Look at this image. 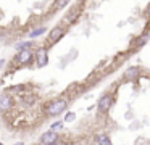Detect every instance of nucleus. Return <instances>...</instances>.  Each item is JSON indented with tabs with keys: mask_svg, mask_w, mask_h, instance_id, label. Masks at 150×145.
I'll return each mask as SVG.
<instances>
[{
	"mask_svg": "<svg viewBox=\"0 0 150 145\" xmlns=\"http://www.w3.org/2000/svg\"><path fill=\"white\" fill-rule=\"evenodd\" d=\"M66 106H68V102H66V100H63V98L55 100V102H52L49 106H47V113H49L50 116H58L60 113L65 111Z\"/></svg>",
	"mask_w": 150,
	"mask_h": 145,
	"instance_id": "obj_1",
	"label": "nucleus"
},
{
	"mask_svg": "<svg viewBox=\"0 0 150 145\" xmlns=\"http://www.w3.org/2000/svg\"><path fill=\"white\" fill-rule=\"evenodd\" d=\"M111 105H113V97L111 95H103L100 100H98L97 103V108L100 113H108L111 108Z\"/></svg>",
	"mask_w": 150,
	"mask_h": 145,
	"instance_id": "obj_2",
	"label": "nucleus"
},
{
	"mask_svg": "<svg viewBox=\"0 0 150 145\" xmlns=\"http://www.w3.org/2000/svg\"><path fill=\"white\" fill-rule=\"evenodd\" d=\"M40 142L42 144H57L58 142V134H55V131L53 129H50L49 132H45V134H42V137H40Z\"/></svg>",
	"mask_w": 150,
	"mask_h": 145,
	"instance_id": "obj_3",
	"label": "nucleus"
},
{
	"mask_svg": "<svg viewBox=\"0 0 150 145\" xmlns=\"http://www.w3.org/2000/svg\"><path fill=\"white\" fill-rule=\"evenodd\" d=\"M63 34H65V29H63L62 26L53 28L52 31H50V34H49V42H50V44H53V42L60 40V39L63 37Z\"/></svg>",
	"mask_w": 150,
	"mask_h": 145,
	"instance_id": "obj_4",
	"label": "nucleus"
},
{
	"mask_svg": "<svg viewBox=\"0 0 150 145\" xmlns=\"http://www.w3.org/2000/svg\"><path fill=\"white\" fill-rule=\"evenodd\" d=\"M31 60H33V52H31L29 48H23V50H20V53H18V63L28 64Z\"/></svg>",
	"mask_w": 150,
	"mask_h": 145,
	"instance_id": "obj_5",
	"label": "nucleus"
},
{
	"mask_svg": "<svg viewBox=\"0 0 150 145\" xmlns=\"http://www.w3.org/2000/svg\"><path fill=\"white\" fill-rule=\"evenodd\" d=\"M36 58H37V66H39V68L45 66L47 61H49V58H47V48H39V50H37Z\"/></svg>",
	"mask_w": 150,
	"mask_h": 145,
	"instance_id": "obj_6",
	"label": "nucleus"
},
{
	"mask_svg": "<svg viewBox=\"0 0 150 145\" xmlns=\"http://www.w3.org/2000/svg\"><path fill=\"white\" fill-rule=\"evenodd\" d=\"M10 108H13V98L10 95H2L0 97V110L7 111Z\"/></svg>",
	"mask_w": 150,
	"mask_h": 145,
	"instance_id": "obj_7",
	"label": "nucleus"
},
{
	"mask_svg": "<svg viewBox=\"0 0 150 145\" xmlns=\"http://www.w3.org/2000/svg\"><path fill=\"white\" fill-rule=\"evenodd\" d=\"M137 76H139V71H137L136 68H129V69L124 73V79H127V81H136Z\"/></svg>",
	"mask_w": 150,
	"mask_h": 145,
	"instance_id": "obj_8",
	"label": "nucleus"
},
{
	"mask_svg": "<svg viewBox=\"0 0 150 145\" xmlns=\"http://www.w3.org/2000/svg\"><path fill=\"white\" fill-rule=\"evenodd\" d=\"M95 142H97V144H102V145H108V144H111V139L108 137L107 134H98L97 137H95Z\"/></svg>",
	"mask_w": 150,
	"mask_h": 145,
	"instance_id": "obj_9",
	"label": "nucleus"
},
{
	"mask_svg": "<svg viewBox=\"0 0 150 145\" xmlns=\"http://www.w3.org/2000/svg\"><path fill=\"white\" fill-rule=\"evenodd\" d=\"M44 32H45V28H39V29H34L29 35H31V37H37V35H42Z\"/></svg>",
	"mask_w": 150,
	"mask_h": 145,
	"instance_id": "obj_10",
	"label": "nucleus"
},
{
	"mask_svg": "<svg viewBox=\"0 0 150 145\" xmlns=\"http://www.w3.org/2000/svg\"><path fill=\"white\" fill-rule=\"evenodd\" d=\"M68 2H69V0H57V2H55V8L57 10L63 8L65 5H68Z\"/></svg>",
	"mask_w": 150,
	"mask_h": 145,
	"instance_id": "obj_11",
	"label": "nucleus"
},
{
	"mask_svg": "<svg viewBox=\"0 0 150 145\" xmlns=\"http://www.w3.org/2000/svg\"><path fill=\"white\" fill-rule=\"evenodd\" d=\"M74 118H76V115H74V113H66V116H65V121L66 122H71V121H74Z\"/></svg>",
	"mask_w": 150,
	"mask_h": 145,
	"instance_id": "obj_12",
	"label": "nucleus"
},
{
	"mask_svg": "<svg viewBox=\"0 0 150 145\" xmlns=\"http://www.w3.org/2000/svg\"><path fill=\"white\" fill-rule=\"evenodd\" d=\"M31 47V42H21V44H18V50H23V48H29Z\"/></svg>",
	"mask_w": 150,
	"mask_h": 145,
	"instance_id": "obj_13",
	"label": "nucleus"
},
{
	"mask_svg": "<svg viewBox=\"0 0 150 145\" xmlns=\"http://www.w3.org/2000/svg\"><path fill=\"white\" fill-rule=\"evenodd\" d=\"M76 15H78V11H73V13H69L68 16H66V21L68 23H73L76 19Z\"/></svg>",
	"mask_w": 150,
	"mask_h": 145,
	"instance_id": "obj_14",
	"label": "nucleus"
},
{
	"mask_svg": "<svg viewBox=\"0 0 150 145\" xmlns=\"http://www.w3.org/2000/svg\"><path fill=\"white\" fill-rule=\"evenodd\" d=\"M63 127V122L60 121V122H55V124H52V129L53 131H57V129H62Z\"/></svg>",
	"mask_w": 150,
	"mask_h": 145,
	"instance_id": "obj_15",
	"label": "nucleus"
},
{
	"mask_svg": "<svg viewBox=\"0 0 150 145\" xmlns=\"http://www.w3.org/2000/svg\"><path fill=\"white\" fill-rule=\"evenodd\" d=\"M147 40V37H142V39H139V40H136V47H140V45H144V42Z\"/></svg>",
	"mask_w": 150,
	"mask_h": 145,
	"instance_id": "obj_16",
	"label": "nucleus"
}]
</instances>
